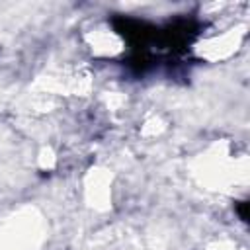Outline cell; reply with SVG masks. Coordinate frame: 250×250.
<instances>
[{
	"instance_id": "1",
	"label": "cell",
	"mask_w": 250,
	"mask_h": 250,
	"mask_svg": "<svg viewBox=\"0 0 250 250\" xmlns=\"http://www.w3.org/2000/svg\"><path fill=\"white\" fill-rule=\"evenodd\" d=\"M111 21L129 47L125 62L139 76L166 72L170 66L182 64L184 57L201 33L199 21L184 16L162 21L121 16Z\"/></svg>"
}]
</instances>
